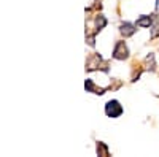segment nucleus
Segmentation results:
<instances>
[{
	"label": "nucleus",
	"instance_id": "1",
	"mask_svg": "<svg viewBox=\"0 0 159 157\" xmlns=\"http://www.w3.org/2000/svg\"><path fill=\"white\" fill-rule=\"evenodd\" d=\"M123 113H124V108H123V105L119 103V100L113 98V100H108L105 103V114L108 117H111V119H116V117H119Z\"/></svg>",
	"mask_w": 159,
	"mask_h": 157
},
{
	"label": "nucleus",
	"instance_id": "2",
	"mask_svg": "<svg viewBox=\"0 0 159 157\" xmlns=\"http://www.w3.org/2000/svg\"><path fill=\"white\" fill-rule=\"evenodd\" d=\"M129 48H127V45H126V41L124 40H119V41H116V45H115V48H113V59H116V60H127L129 59Z\"/></svg>",
	"mask_w": 159,
	"mask_h": 157
},
{
	"label": "nucleus",
	"instance_id": "3",
	"mask_svg": "<svg viewBox=\"0 0 159 157\" xmlns=\"http://www.w3.org/2000/svg\"><path fill=\"white\" fill-rule=\"evenodd\" d=\"M135 32H137V24L129 22V21L119 24V33H121L123 38H130L132 35H135Z\"/></svg>",
	"mask_w": 159,
	"mask_h": 157
},
{
	"label": "nucleus",
	"instance_id": "4",
	"mask_svg": "<svg viewBox=\"0 0 159 157\" xmlns=\"http://www.w3.org/2000/svg\"><path fill=\"white\" fill-rule=\"evenodd\" d=\"M154 21V13L153 15H140L135 21L137 24V27H142V29H150L151 27V24Z\"/></svg>",
	"mask_w": 159,
	"mask_h": 157
},
{
	"label": "nucleus",
	"instance_id": "5",
	"mask_svg": "<svg viewBox=\"0 0 159 157\" xmlns=\"http://www.w3.org/2000/svg\"><path fill=\"white\" fill-rule=\"evenodd\" d=\"M143 68L147 70V72H151V73H154L156 70H157V63H156V56L153 54V52H150V54L145 57V60H143Z\"/></svg>",
	"mask_w": 159,
	"mask_h": 157
},
{
	"label": "nucleus",
	"instance_id": "6",
	"mask_svg": "<svg viewBox=\"0 0 159 157\" xmlns=\"http://www.w3.org/2000/svg\"><path fill=\"white\" fill-rule=\"evenodd\" d=\"M157 37H159V16H157V13H154V21L150 27V38L154 40Z\"/></svg>",
	"mask_w": 159,
	"mask_h": 157
},
{
	"label": "nucleus",
	"instance_id": "7",
	"mask_svg": "<svg viewBox=\"0 0 159 157\" xmlns=\"http://www.w3.org/2000/svg\"><path fill=\"white\" fill-rule=\"evenodd\" d=\"M84 87H86L88 92H92V94H99V95H102V94L105 92V89H97V87L94 86V83H92V80H86Z\"/></svg>",
	"mask_w": 159,
	"mask_h": 157
},
{
	"label": "nucleus",
	"instance_id": "8",
	"mask_svg": "<svg viewBox=\"0 0 159 157\" xmlns=\"http://www.w3.org/2000/svg\"><path fill=\"white\" fill-rule=\"evenodd\" d=\"M105 25H107V18L103 15H97L96 16V32H100Z\"/></svg>",
	"mask_w": 159,
	"mask_h": 157
},
{
	"label": "nucleus",
	"instance_id": "9",
	"mask_svg": "<svg viewBox=\"0 0 159 157\" xmlns=\"http://www.w3.org/2000/svg\"><path fill=\"white\" fill-rule=\"evenodd\" d=\"M97 154H99V155H108V154H110L108 146L105 145L103 141H97Z\"/></svg>",
	"mask_w": 159,
	"mask_h": 157
},
{
	"label": "nucleus",
	"instance_id": "10",
	"mask_svg": "<svg viewBox=\"0 0 159 157\" xmlns=\"http://www.w3.org/2000/svg\"><path fill=\"white\" fill-rule=\"evenodd\" d=\"M156 13H159V0H156Z\"/></svg>",
	"mask_w": 159,
	"mask_h": 157
}]
</instances>
